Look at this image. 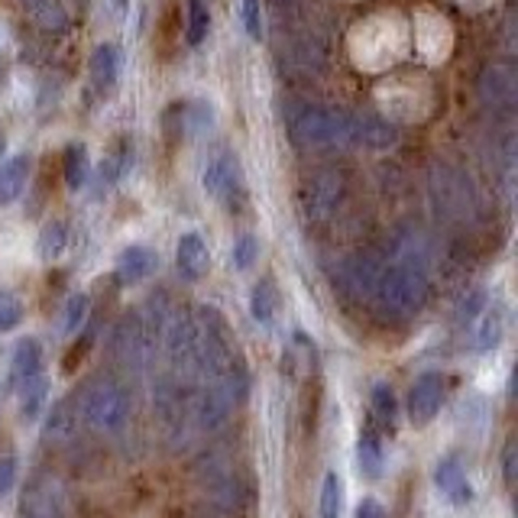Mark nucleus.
<instances>
[{
  "instance_id": "nucleus-3",
  "label": "nucleus",
  "mask_w": 518,
  "mask_h": 518,
  "mask_svg": "<svg viewBox=\"0 0 518 518\" xmlns=\"http://www.w3.org/2000/svg\"><path fill=\"white\" fill-rule=\"evenodd\" d=\"M198 480L201 493L208 499L214 515L221 518H240L250 506V486L243 473L234 467V460L221 454H208L198 463Z\"/></svg>"
},
{
  "instance_id": "nucleus-38",
  "label": "nucleus",
  "mask_w": 518,
  "mask_h": 518,
  "mask_svg": "<svg viewBox=\"0 0 518 518\" xmlns=\"http://www.w3.org/2000/svg\"><path fill=\"white\" fill-rule=\"evenodd\" d=\"M17 467H20V463H17V457H13V454L0 457V502L7 499L13 483H17Z\"/></svg>"
},
{
  "instance_id": "nucleus-15",
  "label": "nucleus",
  "mask_w": 518,
  "mask_h": 518,
  "mask_svg": "<svg viewBox=\"0 0 518 518\" xmlns=\"http://www.w3.org/2000/svg\"><path fill=\"white\" fill-rule=\"evenodd\" d=\"M402 130L392 124V120L379 114H360L357 111V149H376V153H386V149L399 146Z\"/></svg>"
},
{
  "instance_id": "nucleus-35",
  "label": "nucleus",
  "mask_w": 518,
  "mask_h": 518,
  "mask_svg": "<svg viewBox=\"0 0 518 518\" xmlns=\"http://www.w3.org/2000/svg\"><path fill=\"white\" fill-rule=\"evenodd\" d=\"M185 120H182V127H188L192 133H208L214 127V107L211 104H204V101H192L185 107Z\"/></svg>"
},
{
  "instance_id": "nucleus-7",
  "label": "nucleus",
  "mask_w": 518,
  "mask_h": 518,
  "mask_svg": "<svg viewBox=\"0 0 518 518\" xmlns=\"http://www.w3.org/2000/svg\"><path fill=\"white\" fill-rule=\"evenodd\" d=\"M162 344H166L169 373L179 383L192 386L198 383V318L192 311H175L166 321L162 331Z\"/></svg>"
},
{
  "instance_id": "nucleus-34",
  "label": "nucleus",
  "mask_w": 518,
  "mask_h": 518,
  "mask_svg": "<svg viewBox=\"0 0 518 518\" xmlns=\"http://www.w3.org/2000/svg\"><path fill=\"white\" fill-rule=\"evenodd\" d=\"M23 321V302L17 292H0V334L13 331Z\"/></svg>"
},
{
  "instance_id": "nucleus-20",
  "label": "nucleus",
  "mask_w": 518,
  "mask_h": 518,
  "mask_svg": "<svg viewBox=\"0 0 518 518\" xmlns=\"http://www.w3.org/2000/svg\"><path fill=\"white\" fill-rule=\"evenodd\" d=\"M91 81L98 91H114L117 81H120V72H124V56H120V49L114 43H101L98 49L91 52Z\"/></svg>"
},
{
  "instance_id": "nucleus-36",
  "label": "nucleus",
  "mask_w": 518,
  "mask_h": 518,
  "mask_svg": "<svg viewBox=\"0 0 518 518\" xmlns=\"http://www.w3.org/2000/svg\"><path fill=\"white\" fill-rule=\"evenodd\" d=\"M240 17L243 30L250 39H263V13H259V0H240Z\"/></svg>"
},
{
  "instance_id": "nucleus-4",
  "label": "nucleus",
  "mask_w": 518,
  "mask_h": 518,
  "mask_svg": "<svg viewBox=\"0 0 518 518\" xmlns=\"http://www.w3.org/2000/svg\"><path fill=\"white\" fill-rule=\"evenodd\" d=\"M130 392L124 383H117L111 376L91 379L78 399V415L94 434H117L127 428L130 421Z\"/></svg>"
},
{
  "instance_id": "nucleus-39",
  "label": "nucleus",
  "mask_w": 518,
  "mask_h": 518,
  "mask_svg": "<svg viewBox=\"0 0 518 518\" xmlns=\"http://www.w3.org/2000/svg\"><path fill=\"white\" fill-rule=\"evenodd\" d=\"M357 518H389V515L383 509V502H376L373 496H366L357 506Z\"/></svg>"
},
{
  "instance_id": "nucleus-14",
  "label": "nucleus",
  "mask_w": 518,
  "mask_h": 518,
  "mask_svg": "<svg viewBox=\"0 0 518 518\" xmlns=\"http://www.w3.org/2000/svg\"><path fill=\"white\" fill-rule=\"evenodd\" d=\"M78 399L75 395H65L46 412L43 421V441L46 447H68L78 438Z\"/></svg>"
},
{
  "instance_id": "nucleus-23",
  "label": "nucleus",
  "mask_w": 518,
  "mask_h": 518,
  "mask_svg": "<svg viewBox=\"0 0 518 518\" xmlns=\"http://www.w3.org/2000/svg\"><path fill=\"white\" fill-rule=\"evenodd\" d=\"M30 179V156H10L0 162V204H13Z\"/></svg>"
},
{
  "instance_id": "nucleus-42",
  "label": "nucleus",
  "mask_w": 518,
  "mask_h": 518,
  "mask_svg": "<svg viewBox=\"0 0 518 518\" xmlns=\"http://www.w3.org/2000/svg\"><path fill=\"white\" fill-rule=\"evenodd\" d=\"M214 518H221V515H214Z\"/></svg>"
},
{
  "instance_id": "nucleus-17",
  "label": "nucleus",
  "mask_w": 518,
  "mask_h": 518,
  "mask_svg": "<svg viewBox=\"0 0 518 518\" xmlns=\"http://www.w3.org/2000/svg\"><path fill=\"white\" fill-rule=\"evenodd\" d=\"M156 266H159L156 250H149V247H140V243H133V247H127L124 253L117 256L114 276H117L120 285H140V282H146L149 276H153Z\"/></svg>"
},
{
  "instance_id": "nucleus-18",
  "label": "nucleus",
  "mask_w": 518,
  "mask_h": 518,
  "mask_svg": "<svg viewBox=\"0 0 518 518\" xmlns=\"http://www.w3.org/2000/svg\"><path fill=\"white\" fill-rule=\"evenodd\" d=\"M434 483H438V489L454 502V506H467V502L473 499V486H470L467 470H463V460L457 454L444 457L438 467H434Z\"/></svg>"
},
{
  "instance_id": "nucleus-19",
  "label": "nucleus",
  "mask_w": 518,
  "mask_h": 518,
  "mask_svg": "<svg viewBox=\"0 0 518 518\" xmlns=\"http://www.w3.org/2000/svg\"><path fill=\"white\" fill-rule=\"evenodd\" d=\"M36 376H43V344L36 337H23L10 360V386L20 389Z\"/></svg>"
},
{
  "instance_id": "nucleus-9",
  "label": "nucleus",
  "mask_w": 518,
  "mask_h": 518,
  "mask_svg": "<svg viewBox=\"0 0 518 518\" xmlns=\"http://www.w3.org/2000/svg\"><path fill=\"white\" fill-rule=\"evenodd\" d=\"M344 192H347L344 175L331 172V169L318 172L315 179L308 182V192L302 198V208H305L308 224L321 227V224L331 221V217L337 214V208H340V201H344Z\"/></svg>"
},
{
  "instance_id": "nucleus-1",
  "label": "nucleus",
  "mask_w": 518,
  "mask_h": 518,
  "mask_svg": "<svg viewBox=\"0 0 518 518\" xmlns=\"http://www.w3.org/2000/svg\"><path fill=\"white\" fill-rule=\"evenodd\" d=\"M428 295H431L428 272L408 269L389 259V263H383V269H379L376 289L366 305H373L379 311V318H386V321H408L425 308Z\"/></svg>"
},
{
  "instance_id": "nucleus-22",
  "label": "nucleus",
  "mask_w": 518,
  "mask_h": 518,
  "mask_svg": "<svg viewBox=\"0 0 518 518\" xmlns=\"http://www.w3.org/2000/svg\"><path fill=\"white\" fill-rule=\"evenodd\" d=\"M20 7L43 33H62L65 26L72 23L68 7L62 4V0H20Z\"/></svg>"
},
{
  "instance_id": "nucleus-2",
  "label": "nucleus",
  "mask_w": 518,
  "mask_h": 518,
  "mask_svg": "<svg viewBox=\"0 0 518 518\" xmlns=\"http://www.w3.org/2000/svg\"><path fill=\"white\" fill-rule=\"evenodd\" d=\"M289 133L302 149H357V111L305 104L292 114Z\"/></svg>"
},
{
  "instance_id": "nucleus-21",
  "label": "nucleus",
  "mask_w": 518,
  "mask_h": 518,
  "mask_svg": "<svg viewBox=\"0 0 518 518\" xmlns=\"http://www.w3.org/2000/svg\"><path fill=\"white\" fill-rule=\"evenodd\" d=\"M502 334H506V315H502L499 305H483V311L470 321V337H473V347L486 353L499 347Z\"/></svg>"
},
{
  "instance_id": "nucleus-13",
  "label": "nucleus",
  "mask_w": 518,
  "mask_h": 518,
  "mask_svg": "<svg viewBox=\"0 0 518 518\" xmlns=\"http://www.w3.org/2000/svg\"><path fill=\"white\" fill-rule=\"evenodd\" d=\"M441 402H444V379L438 373L418 376L412 392H408V418H412V425L434 421V415L441 412Z\"/></svg>"
},
{
  "instance_id": "nucleus-16",
  "label": "nucleus",
  "mask_w": 518,
  "mask_h": 518,
  "mask_svg": "<svg viewBox=\"0 0 518 518\" xmlns=\"http://www.w3.org/2000/svg\"><path fill=\"white\" fill-rule=\"evenodd\" d=\"M208 243H204L201 234H195V230H188V234L179 237V243H175V266H179V276L188 279V282H198L204 272H208Z\"/></svg>"
},
{
  "instance_id": "nucleus-31",
  "label": "nucleus",
  "mask_w": 518,
  "mask_h": 518,
  "mask_svg": "<svg viewBox=\"0 0 518 518\" xmlns=\"http://www.w3.org/2000/svg\"><path fill=\"white\" fill-rule=\"evenodd\" d=\"M395 415H399V405H395V392H392V386L376 383V386H373V418H376V425L392 428V425H395Z\"/></svg>"
},
{
  "instance_id": "nucleus-26",
  "label": "nucleus",
  "mask_w": 518,
  "mask_h": 518,
  "mask_svg": "<svg viewBox=\"0 0 518 518\" xmlns=\"http://www.w3.org/2000/svg\"><path fill=\"white\" fill-rule=\"evenodd\" d=\"M62 166H65V182L72 192L78 188H85L88 179H91V156H88V146L85 143H72L65 149L62 156Z\"/></svg>"
},
{
  "instance_id": "nucleus-32",
  "label": "nucleus",
  "mask_w": 518,
  "mask_h": 518,
  "mask_svg": "<svg viewBox=\"0 0 518 518\" xmlns=\"http://www.w3.org/2000/svg\"><path fill=\"white\" fill-rule=\"evenodd\" d=\"M88 308H91V302H88L85 292H78V295L68 298V302H65V318H62V331L65 334H78L81 327H85V321H88Z\"/></svg>"
},
{
  "instance_id": "nucleus-6",
  "label": "nucleus",
  "mask_w": 518,
  "mask_h": 518,
  "mask_svg": "<svg viewBox=\"0 0 518 518\" xmlns=\"http://www.w3.org/2000/svg\"><path fill=\"white\" fill-rule=\"evenodd\" d=\"M428 192L434 201V211H438L444 221H473L480 214V195H476L473 182L454 166H434L428 172Z\"/></svg>"
},
{
  "instance_id": "nucleus-25",
  "label": "nucleus",
  "mask_w": 518,
  "mask_h": 518,
  "mask_svg": "<svg viewBox=\"0 0 518 518\" xmlns=\"http://www.w3.org/2000/svg\"><path fill=\"white\" fill-rule=\"evenodd\" d=\"M276 311H279V289H276V282H272V279H259L253 285V292H250V315H253V321L269 327L272 321H276Z\"/></svg>"
},
{
  "instance_id": "nucleus-40",
  "label": "nucleus",
  "mask_w": 518,
  "mask_h": 518,
  "mask_svg": "<svg viewBox=\"0 0 518 518\" xmlns=\"http://www.w3.org/2000/svg\"><path fill=\"white\" fill-rule=\"evenodd\" d=\"M107 13H111V20H124L127 13V0H104Z\"/></svg>"
},
{
  "instance_id": "nucleus-27",
  "label": "nucleus",
  "mask_w": 518,
  "mask_h": 518,
  "mask_svg": "<svg viewBox=\"0 0 518 518\" xmlns=\"http://www.w3.org/2000/svg\"><path fill=\"white\" fill-rule=\"evenodd\" d=\"M17 395H20V415H23V421H36L39 415L46 412V399H49V379H46V373L30 379V383H23L17 389Z\"/></svg>"
},
{
  "instance_id": "nucleus-8",
  "label": "nucleus",
  "mask_w": 518,
  "mask_h": 518,
  "mask_svg": "<svg viewBox=\"0 0 518 518\" xmlns=\"http://www.w3.org/2000/svg\"><path fill=\"white\" fill-rule=\"evenodd\" d=\"M111 353H114V360L124 366V370L143 373L146 366H149L156 347H153V340L146 337L140 311H133V315L120 318V324L114 327V337H111Z\"/></svg>"
},
{
  "instance_id": "nucleus-30",
  "label": "nucleus",
  "mask_w": 518,
  "mask_h": 518,
  "mask_svg": "<svg viewBox=\"0 0 518 518\" xmlns=\"http://www.w3.org/2000/svg\"><path fill=\"white\" fill-rule=\"evenodd\" d=\"M340 512H344V480L327 473L321 483V518H340Z\"/></svg>"
},
{
  "instance_id": "nucleus-29",
  "label": "nucleus",
  "mask_w": 518,
  "mask_h": 518,
  "mask_svg": "<svg viewBox=\"0 0 518 518\" xmlns=\"http://www.w3.org/2000/svg\"><path fill=\"white\" fill-rule=\"evenodd\" d=\"M211 30V10L204 0H188V20H185V39L188 46H201Z\"/></svg>"
},
{
  "instance_id": "nucleus-41",
  "label": "nucleus",
  "mask_w": 518,
  "mask_h": 518,
  "mask_svg": "<svg viewBox=\"0 0 518 518\" xmlns=\"http://www.w3.org/2000/svg\"><path fill=\"white\" fill-rule=\"evenodd\" d=\"M91 518H111V515H107V512H91Z\"/></svg>"
},
{
  "instance_id": "nucleus-10",
  "label": "nucleus",
  "mask_w": 518,
  "mask_h": 518,
  "mask_svg": "<svg viewBox=\"0 0 518 518\" xmlns=\"http://www.w3.org/2000/svg\"><path fill=\"white\" fill-rule=\"evenodd\" d=\"M476 94L489 111H515L518 104V75L512 65H486L480 81H476Z\"/></svg>"
},
{
  "instance_id": "nucleus-33",
  "label": "nucleus",
  "mask_w": 518,
  "mask_h": 518,
  "mask_svg": "<svg viewBox=\"0 0 518 518\" xmlns=\"http://www.w3.org/2000/svg\"><path fill=\"white\" fill-rule=\"evenodd\" d=\"M259 259V240L253 234H243L234 240V250H230V263H234V269L247 272L253 263Z\"/></svg>"
},
{
  "instance_id": "nucleus-11",
  "label": "nucleus",
  "mask_w": 518,
  "mask_h": 518,
  "mask_svg": "<svg viewBox=\"0 0 518 518\" xmlns=\"http://www.w3.org/2000/svg\"><path fill=\"white\" fill-rule=\"evenodd\" d=\"M386 259H379L373 253H357V256H347L344 263L337 269V279H340V289H344L350 298L357 302H370V295L376 289V279H379V269H383Z\"/></svg>"
},
{
  "instance_id": "nucleus-24",
  "label": "nucleus",
  "mask_w": 518,
  "mask_h": 518,
  "mask_svg": "<svg viewBox=\"0 0 518 518\" xmlns=\"http://www.w3.org/2000/svg\"><path fill=\"white\" fill-rule=\"evenodd\" d=\"M357 463L366 480H379L383 476V441H379L376 428H363L357 441Z\"/></svg>"
},
{
  "instance_id": "nucleus-12",
  "label": "nucleus",
  "mask_w": 518,
  "mask_h": 518,
  "mask_svg": "<svg viewBox=\"0 0 518 518\" xmlns=\"http://www.w3.org/2000/svg\"><path fill=\"white\" fill-rule=\"evenodd\" d=\"M201 185L204 192H208V198L214 201H230L243 185V175H240V162L234 153H227V149H221V153H214L208 159V166H204V175H201Z\"/></svg>"
},
{
  "instance_id": "nucleus-28",
  "label": "nucleus",
  "mask_w": 518,
  "mask_h": 518,
  "mask_svg": "<svg viewBox=\"0 0 518 518\" xmlns=\"http://www.w3.org/2000/svg\"><path fill=\"white\" fill-rule=\"evenodd\" d=\"M68 224L65 221H49L43 230H39V240H36V250L43 259H59L68 250Z\"/></svg>"
},
{
  "instance_id": "nucleus-5",
  "label": "nucleus",
  "mask_w": 518,
  "mask_h": 518,
  "mask_svg": "<svg viewBox=\"0 0 518 518\" xmlns=\"http://www.w3.org/2000/svg\"><path fill=\"white\" fill-rule=\"evenodd\" d=\"M243 395H247V376H243L240 366H234L224 376L204 379L201 389L192 395V418L204 431H221L234 418Z\"/></svg>"
},
{
  "instance_id": "nucleus-37",
  "label": "nucleus",
  "mask_w": 518,
  "mask_h": 518,
  "mask_svg": "<svg viewBox=\"0 0 518 518\" xmlns=\"http://www.w3.org/2000/svg\"><path fill=\"white\" fill-rule=\"evenodd\" d=\"M515 480H518V444L515 438H509L506 447H502V483H506V489H515Z\"/></svg>"
}]
</instances>
